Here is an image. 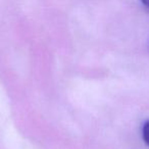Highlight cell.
Wrapping results in <instances>:
<instances>
[{
  "label": "cell",
  "instance_id": "1",
  "mask_svg": "<svg viewBox=\"0 0 149 149\" xmlns=\"http://www.w3.org/2000/svg\"><path fill=\"white\" fill-rule=\"evenodd\" d=\"M142 138H143V141L145 142V144L149 146V120H147V122H145V124L143 125Z\"/></svg>",
  "mask_w": 149,
  "mask_h": 149
},
{
  "label": "cell",
  "instance_id": "2",
  "mask_svg": "<svg viewBox=\"0 0 149 149\" xmlns=\"http://www.w3.org/2000/svg\"><path fill=\"white\" fill-rule=\"evenodd\" d=\"M141 2H142V4L144 5V6H146L147 8H149V0H140Z\"/></svg>",
  "mask_w": 149,
  "mask_h": 149
}]
</instances>
